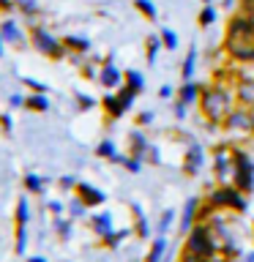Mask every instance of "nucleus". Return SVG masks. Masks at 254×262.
<instances>
[{"instance_id": "f257e3e1", "label": "nucleus", "mask_w": 254, "mask_h": 262, "mask_svg": "<svg viewBox=\"0 0 254 262\" xmlns=\"http://www.w3.org/2000/svg\"><path fill=\"white\" fill-rule=\"evenodd\" d=\"M227 49L238 60H251L254 57V25L249 19H235L229 25Z\"/></svg>"}, {"instance_id": "f03ea898", "label": "nucleus", "mask_w": 254, "mask_h": 262, "mask_svg": "<svg viewBox=\"0 0 254 262\" xmlns=\"http://www.w3.org/2000/svg\"><path fill=\"white\" fill-rule=\"evenodd\" d=\"M202 110L210 120H221L229 112V96L224 90H216V88L208 90V93L202 96Z\"/></svg>"}, {"instance_id": "7ed1b4c3", "label": "nucleus", "mask_w": 254, "mask_h": 262, "mask_svg": "<svg viewBox=\"0 0 254 262\" xmlns=\"http://www.w3.org/2000/svg\"><path fill=\"white\" fill-rule=\"evenodd\" d=\"M213 249H216V246H213V237L208 235V229L197 227L194 232H192V237H188L186 254H192V257H197V259H210Z\"/></svg>"}, {"instance_id": "20e7f679", "label": "nucleus", "mask_w": 254, "mask_h": 262, "mask_svg": "<svg viewBox=\"0 0 254 262\" xmlns=\"http://www.w3.org/2000/svg\"><path fill=\"white\" fill-rule=\"evenodd\" d=\"M235 167H238V172H235L238 186H241L243 191H249V188L254 186V180H251V164H249V159H246L243 153H235Z\"/></svg>"}, {"instance_id": "39448f33", "label": "nucleus", "mask_w": 254, "mask_h": 262, "mask_svg": "<svg viewBox=\"0 0 254 262\" xmlns=\"http://www.w3.org/2000/svg\"><path fill=\"white\" fill-rule=\"evenodd\" d=\"M33 41H36V47L41 49V52H49V55H57V47L55 41L47 36L44 30H33Z\"/></svg>"}, {"instance_id": "423d86ee", "label": "nucleus", "mask_w": 254, "mask_h": 262, "mask_svg": "<svg viewBox=\"0 0 254 262\" xmlns=\"http://www.w3.org/2000/svg\"><path fill=\"white\" fill-rule=\"evenodd\" d=\"M216 202L219 205H235V208H243V200H238V194H232V191H219Z\"/></svg>"}, {"instance_id": "0eeeda50", "label": "nucleus", "mask_w": 254, "mask_h": 262, "mask_svg": "<svg viewBox=\"0 0 254 262\" xmlns=\"http://www.w3.org/2000/svg\"><path fill=\"white\" fill-rule=\"evenodd\" d=\"M79 194H85V202H90V205H98V202L104 200L101 191H96V188H90V186H85V183L79 186Z\"/></svg>"}, {"instance_id": "6e6552de", "label": "nucleus", "mask_w": 254, "mask_h": 262, "mask_svg": "<svg viewBox=\"0 0 254 262\" xmlns=\"http://www.w3.org/2000/svg\"><path fill=\"white\" fill-rule=\"evenodd\" d=\"M93 224H96V229H98V232H101V235H110V232H112V221H110V213H101V216H96V221H93Z\"/></svg>"}, {"instance_id": "1a4fd4ad", "label": "nucleus", "mask_w": 254, "mask_h": 262, "mask_svg": "<svg viewBox=\"0 0 254 262\" xmlns=\"http://www.w3.org/2000/svg\"><path fill=\"white\" fill-rule=\"evenodd\" d=\"M202 164V153H200V147H192V153H188V159H186V169L188 172H197V167Z\"/></svg>"}, {"instance_id": "9d476101", "label": "nucleus", "mask_w": 254, "mask_h": 262, "mask_svg": "<svg viewBox=\"0 0 254 262\" xmlns=\"http://www.w3.org/2000/svg\"><path fill=\"white\" fill-rule=\"evenodd\" d=\"M164 246H167V241H164V237H159V241L153 243V249H151V254H147L145 262H159L161 254H164Z\"/></svg>"}, {"instance_id": "9b49d317", "label": "nucleus", "mask_w": 254, "mask_h": 262, "mask_svg": "<svg viewBox=\"0 0 254 262\" xmlns=\"http://www.w3.org/2000/svg\"><path fill=\"white\" fill-rule=\"evenodd\" d=\"M101 82H104V85H115V82H118V71H115L112 66H107L104 74H101Z\"/></svg>"}, {"instance_id": "f8f14e48", "label": "nucleus", "mask_w": 254, "mask_h": 262, "mask_svg": "<svg viewBox=\"0 0 254 262\" xmlns=\"http://www.w3.org/2000/svg\"><path fill=\"white\" fill-rule=\"evenodd\" d=\"M192 219H194V200L186 205V210H183V224H180V229H188V224H192Z\"/></svg>"}, {"instance_id": "ddd939ff", "label": "nucleus", "mask_w": 254, "mask_h": 262, "mask_svg": "<svg viewBox=\"0 0 254 262\" xmlns=\"http://www.w3.org/2000/svg\"><path fill=\"white\" fill-rule=\"evenodd\" d=\"M3 36H6V38H14V41H22V38H19V30H16L11 22L3 25Z\"/></svg>"}, {"instance_id": "4468645a", "label": "nucleus", "mask_w": 254, "mask_h": 262, "mask_svg": "<svg viewBox=\"0 0 254 262\" xmlns=\"http://www.w3.org/2000/svg\"><path fill=\"white\" fill-rule=\"evenodd\" d=\"M192 71H194V52H188V57H186V66H183V77L188 79V77H192Z\"/></svg>"}, {"instance_id": "2eb2a0df", "label": "nucleus", "mask_w": 254, "mask_h": 262, "mask_svg": "<svg viewBox=\"0 0 254 262\" xmlns=\"http://www.w3.org/2000/svg\"><path fill=\"white\" fill-rule=\"evenodd\" d=\"M164 44H167L170 49L178 47V38H175V33H172V30H164Z\"/></svg>"}, {"instance_id": "dca6fc26", "label": "nucleus", "mask_w": 254, "mask_h": 262, "mask_svg": "<svg viewBox=\"0 0 254 262\" xmlns=\"http://www.w3.org/2000/svg\"><path fill=\"white\" fill-rule=\"evenodd\" d=\"M98 156H107V159H112V156H115V147H112L110 142L98 145Z\"/></svg>"}, {"instance_id": "f3484780", "label": "nucleus", "mask_w": 254, "mask_h": 262, "mask_svg": "<svg viewBox=\"0 0 254 262\" xmlns=\"http://www.w3.org/2000/svg\"><path fill=\"white\" fill-rule=\"evenodd\" d=\"M28 104L33 106V110H38V112H44V110H47V101H44V98H30Z\"/></svg>"}, {"instance_id": "a211bd4d", "label": "nucleus", "mask_w": 254, "mask_h": 262, "mask_svg": "<svg viewBox=\"0 0 254 262\" xmlns=\"http://www.w3.org/2000/svg\"><path fill=\"white\" fill-rule=\"evenodd\" d=\"M129 82H131V90H139V88H142V79H139V74H129Z\"/></svg>"}, {"instance_id": "6ab92c4d", "label": "nucleus", "mask_w": 254, "mask_h": 262, "mask_svg": "<svg viewBox=\"0 0 254 262\" xmlns=\"http://www.w3.org/2000/svg\"><path fill=\"white\" fill-rule=\"evenodd\" d=\"M229 123H235V126H251V120H249V118H243V115H235V118L229 120Z\"/></svg>"}, {"instance_id": "aec40b11", "label": "nucleus", "mask_w": 254, "mask_h": 262, "mask_svg": "<svg viewBox=\"0 0 254 262\" xmlns=\"http://www.w3.org/2000/svg\"><path fill=\"white\" fill-rule=\"evenodd\" d=\"M137 6H139V8H142V11H145L147 16H153V14H156V11H153V6H151V3H147V0H139V3H137Z\"/></svg>"}, {"instance_id": "412c9836", "label": "nucleus", "mask_w": 254, "mask_h": 262, "mask_svg": "<svg viewBox=\"0 0 254 262\" xmlns=\"http://www.w3.org/2000/svg\"><path fill=\"white\" fill-rule=\"evenodd\" d=\"M200 19H202V25H210V22H213V8H205Z\"/></svg>"}, {"instance_id": "4be33fe9", "label": "nucleus", "mask_w": 254, "mask_h": 262, "mask_svg": "<svg viewBox=\"0 0 254 262\" xmlns=\"http://www.w3.org/2000/svg\"><path fill=\"white\" fill-rule=\"evenodd\" d=\"M69 44L77 47V49H88V41L85 38H69Z\"/></svg>"}, {"instance_id": "5701e85b", "label": "nucleus", "mask_w": 254, "mask_h": 262, "mask_svg": "<svg viewBox=\"0 0 254 262\" xmlns=\"http://www.w3.org/2000/svg\"><path fill=\"white\" fill-rule=\"evenodd\" d=\"M194 93H197V90H194V85H186V88H183V101H192V98H194Z\"/></svg>"}, {"instance_id": "b1692460", "label": "nucleus", "mask_w": 254, "mask_h": 262, "mask_svg": "<svg viewBox=\"0 0 254 262\" xmlns=\"http://www.w3.org/2000/svg\"><path fill=\"white\" fill-rule=\"evenodd\" d=\"M241 96L246 98V101H251V98H254V90H251V85H243V90H241Z\"/></svg>"}, {"instance_id": "393cba45", "label": "nucleus", "mask_w": 254, "mask_h": 262, "mask_svg": "<svg viewBox=\"0 0 254 262\" xmlns=\"http://www.w3.org/2000/svg\"><path fill=\"white\" fill-rule=\"evenodd\" d=\"M28 186H30V188H36V191H38V188H41V180H38V178H28Z\"/></svg>"}, {"instance_id": "a878e982", "label": "nucleus", "mask_w": 254, "mask_h": 262, "mask_svg": "<svg viewBox=\"0 0 254 262\" xmlns=\"http://www.w3.org/2000/svg\"><path fill=\"white\" fill-rule=\"evenodd\" d=\"M22 6H25V11H33V0H22Z\"/></svg>"}, {"instance_id": "bb28decb", "label": "nucleus", "mask_w": 254, "mask_h": 262, "mask_svg": "<svg viewBox=\"0 0 254 262\" xmlns=\"http://www.w3.org/2000/svg\"><path fill=\"white\" fill-rule=\"evenodd\" d=\"M28 262H47V259H44V257H30Z\"/></svg>"}, {"instance_id": "cd10ccee", "label": "nucleus", "mask_w": 254, "mask_h": 262, "mask_svg": "<svg viewBox=\"0 0 254 262\" xmlns=\"http://www.w3.org/2000/svg\"><path fill=\"white\" fill-rule=\"evenodd\" d=\"M243 262H254V251H251V254H246V259H243Z\"/></svg>"}, {"instance_id": "c85d7f7f", "label": "nucleus", "mask_w": 254, "mask_h": 262, "mask_svg": "<svg viewBox=\"0 0 254 262\" xmlns=\"http://www.w3.org/2000/svg\"><path fill=\"white\" fill-rule=\"evenodd\" d=\"M0 6H11V0H0Z\"/></svg>"}, {"instance_id": "c756f323", "label": "nucleus", "mask_w": 254, "mask_h": 262, "mask_svg": "<svg viewBox=\"0 0 254 262\" xmlns=\"http://www.w3.org/2000/svg\"><path fill=\"white\" fill-rule=\"evenodd\" d=\"M205 262H219V259H205Z\"/></svg>"}, {"instance_id": "7c9ffc66", "label": "nucleus", "mask_w": 254, "mask_h": 262, "mask_svg": "<svg viewBox=\"0 0 254 262\" xmlns=\"http://www.w3.org/2000/svg\"><path fill=\"white\" fill-rule=\"evenodd\" d=\"M0 55H3V44H0Z\"/></svg>"}]
</instances>
